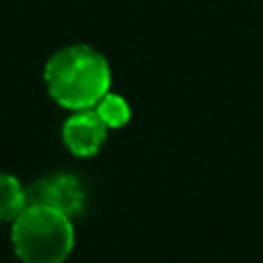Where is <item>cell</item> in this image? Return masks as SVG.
Instances as JSON below:
<instances>
[{
    "label": "cell",
    "instance_id": "8992f818",
    "mask_svg": "<svg viewBox=\"0 0 263 263\" xmlns=\"http://www.w3.org/2000/svg\"><path fill=\"white\" fill-rule=\"evenodd\" d=\"M95 113L101 117V121L107 125V127H121L129 121L132 117V109L129 105L125 103L123 97L115 95V92H107L95 107Z\"/></svg>",
    "mask_w": 263,
    "mask_h": 263
},
{
    "label": "cell",
    "instance_id": "5b68a950",
    "mask_svg": "<svg viewBox=\"0 0 263 263\" xmlns=\"http://www.w3.org/2000/svg\"><path fill=\"white\" fill-rule=\"evenodd\" d=\"M27 208V193L18 179L0 173V222L14 220Z\"/></svg>",
    "mask_w": 263,
    "mask_h": 263
},
{
    "label": "cell",
    "instance_id": "277c9868",
    "mask_svg": "<svg viewBox=\"0 0 263 263\" xmlns=\"http://www.w3.org/2000/svg\"><path fill=\"white\" fill-rule=\"evenodd\" d=\"M62 138L66 148L76 156H92L107 140V125L95 113V109L76 111L64 121Z\"/></svg>",
    "mask_w": 263,
    "mask_h": 263
},
{
    "label": "cell",
    "instance_id": "7a4b0ae2",
    "mask_svg": "<svg viewBox=\"0 0 263 263\" xmlns=\"http://www.w3.org/2000/svg\"><path fill=\"white\" fill-rule=\"evenodd\" d=\"M12 247L25 263H64L74 247V228L66 214L27 203L12 220Z\"/></svg>",
    "mask_w": 263,
    "mask_h": 263
},
{
    "label": "cell",
    "instance_id": "6da1fadb",
    "mask_svg": "<svg viewBox=\"0 0 263 263\" xmlns=\"http://www.w3.org/2000/svg\"><path fill=\"white\" fill-rule=\"evenodd\" d=\"M43 80L58 105L84 111L109 92L111 70L107 60L90 45H68L47 60Z\"/></svg>",
    "mask_w": 263,
    "mask_h": 263
},
{
    "label": "cell",
    "instance_id": "3957f363",
    "mask_svg": "<svg viewBox=\"0 0 263 263\" xmlns=\"http://www.w3.org/2000/svg\"><path fill=\"white\" fill-rule=\"evenodd\" d=\"M25 193H27V203L53 208L66 214L68 218L80 214L86 201V193L80 179L70 173H55L43 177L35 181L29 189H25Z\"/></svg>",
    "mask_w": 263,
    "mask_h": 263
}]
</instances>
